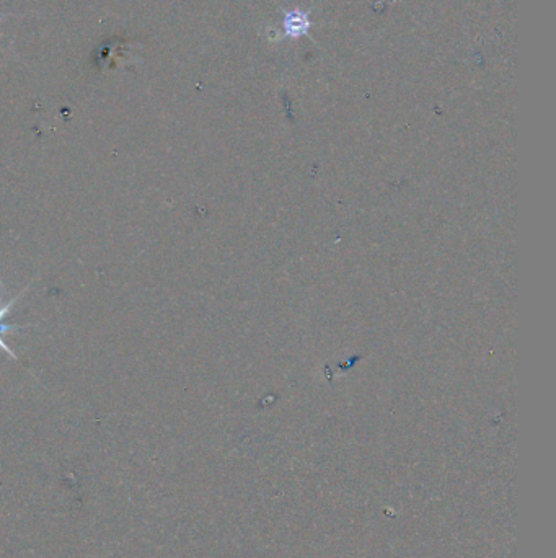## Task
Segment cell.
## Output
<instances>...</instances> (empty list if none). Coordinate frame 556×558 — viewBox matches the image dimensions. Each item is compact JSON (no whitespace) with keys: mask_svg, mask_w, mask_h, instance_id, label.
<instances>
[{"mask_svg":"<svg viewBox=\"0 0 556 558\" xmlns=\"http://www.w3.org/2000/svg\"><path fill=\"white\" fill-rule=\"evenodd\" d=\"M5 17H12V15H2V14H0V22H2V20H4ZM0 38H2V36H0Z\"/></svg>","mask_w":556,"mask_h":558,"instance_id":"7a4b0ae2","label":"cell"},{"mask_svg":"<svg viewBox=\"0 0 556 558\" xmlns=\"http://www.w3.org/2000/svg\"><path fill=\"white\" fill-rule=\"evenodd\" d=\"M5 333L9 332H7V330H0V348H2V350L10 356V359L17 361V355H15L14 351L10 350L9 346L5 345L4 338H2V335H5Z\"/></svg>","mask_w":556,"mask_h":558,"instance_id":"6da1fadb","label":"cell"}]
</instances>
